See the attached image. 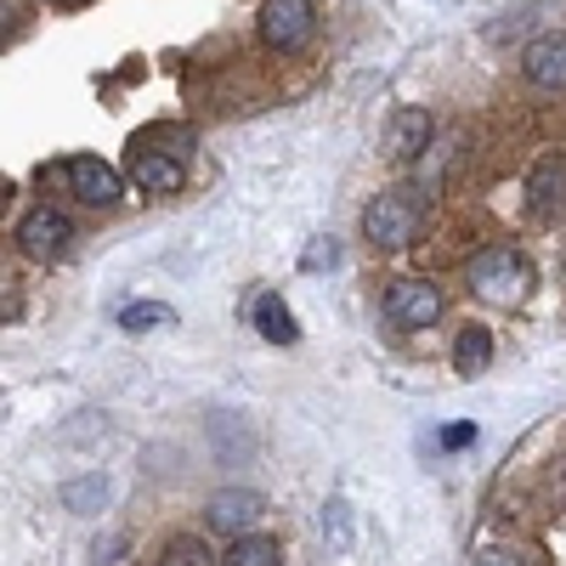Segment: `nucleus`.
Wrapping results in <instances>:
<instances>
[{
	"label": "nucleus",
	"mask_w": 566,
	"mask_h": 566,
	"mask_svg": "<svg viewBox=\"0 0 566 566\" xmlns=\"http://www.w3.org/2000/svg\"><path fill=\"white\" fill-rule=\"evenodd\" d=\"M424 148H431V114L424 108H397L386 119V159L391 165H413Z\"/></svg>",
	"instance_id": "obj_10"
},
{
	"label": "nucleus",
	"mask_w": 566,
	"mask_h": 566,
	"mask_svg": "<svg viewBox=\"0 0 566 566\" xmlns=\"http://www.w3.org/2000/svg\"><path fill=\"white\" fill-rule=\"evenodd\" d=\"M323 533L335 549H352V504L346 499H328L323 504Z\"/></svg>",
	"instance_id": "obj_18"
},
{
	"label": "nucleus",
	"mask_w": 566,
	"mask_h": 566,
	"mask_svg": "<svg viewBox=\"0 0 566 566\" xmlns=\"http://www.w3.org/2000/svg\"><path fill=\"white\" fill-rule=\"evenodd\" d=\"M464 283H470L482 301H493V306H515V301L527 295V261L515 255L510 244H488V250L470 255Z\"/></svg>",
	"instance_id": "obj_1"
},
{
	"label": "nucleus",
	"mask_w": 566,
	"mask_h": 566,
	"mask_svg": "<svg viewBox=\"0 0 566 566\" xmlns=\"http://www.w3.org/2000/svg\"><path fill=\"white\" fill-rule=\"evenodd\" d=\"M335 261H340V244H335V239H312V250L301 255L306 272H323V266H335Z\"/></svg>",
	"instance_id": "obj_19"
},
{
	"label": "nucleus",
	"mask_w": 566,
	"mask_h": 566,
	"mask_svg": "<svg viewBox=\"0 0 566 566\" xmlns=\"http://www.w3.org/2000/svg\"><path fill=\"white\" fill-rule=\"evenodd\" d=\"M488 363H493V335L482 323H464L459 340H453V368L464 380H476V374H488Z\"/></svg>",
	"instance_id": "obj_13"
},
{
	"label": "nucleus",
	"mask_w": 566,
	"mask_h": 566,
	"mask_svg": "<svg viewBox=\"0 0 566 566\" xmlns=\"http://www.w3.org/2000/svg\"><path fill=\"white\" fill-rule=\"evenodd\" d=\"M69 239H74V227H69V216H63L57 205H34V210L18 221V250H23L29 261H57V255L69 250Z\"/></svg>",
	"instance_id": "obj_5"
},
{
	"label": "nucleus",
	"mask_w": 566,
	"mask_h": 566,
	"mask_svg": "<svg viewBox=\"0 0 566 566\" xmlns=\"http://www.w3.org/2000/svg\"><path fill=\"white\" fill-rule=\"evenodd\" d=\"M261 510H266V499L261 493H250V488H221L216 499H210V527L216 533H227V538H244L255 522H261Z\"/></svg>",
	"instance_id": "obj_9"
},
{
	"label": "nucleus",
	"mask_w": 566,
	"mask_h": 566,
	"mask_svg": "<svg viewBox=\"0 0 566 566\" xmlns=\"http://www.w3.org/2000/svg\"><path fill=\"white\" fill-rule=\"evenodd\" d=\"M170 323H176V312H170L165 301H130V306L119 312L125 335H148V328H170Z\"/></svg>",
	"instance_id": "obj_16"
},
{
	"label": "nucleus",
	"mask_w": 566,
	"mask_h": 566,
	"mask_svg": "<svg viewBox=\"0 0 566 566\" xmlns=\"http://www.w3.org/2000/svg\"><path fill=\"white\" fill-rule=\"evenodd\" d=\"M57 499H63V510H69V515H91V510H103L108 482H103V476H85V482H69Z\"/></svg>",
	"instance_id": "obj_17"
},
{
	"label": "nucleus",
	"mask_w": 566,
	"mask_h": 566,
	"mask_svg": "<svg viewBox=\"0 0 566 566\" xmlns=\"http://www.w3.org/2000/svg\"><path fill=\"white\" fill-rule=\"evenodd\" d=\"M277 560H283V544H277V538L244 533V538L227 544V560H221V566H277Z\"/></svg>",
	"instance_id": "obj_14"
},
{
	"label": "nucleus",
	"mask_w": 566,
	"mask_h": 566,
	"mask_svg": "<svg viewBox=\"0 0 566 566\" xmlns=\"http://www.w3.org/2000/svg\"><path fill=\"white\" fill-rule=\"evenodd\" d=\"M470 442H476V424H448V431H442V448H470Z\"/></svg>",
	"instance_id": "obj_21"
},
{
	"label": "nucleus",
	"mask_w": 566,
	"mask_h": 566,
	"mask_svg": "<svg viewBox=\"0 0 566 566\" xmlns=\"http://www.w3.org/2000/svg\"><path fill=\"white\" fill-rule=\"evenodd\" d=\"M522 74L533 91H566V34H538L522 52Z\"/></svg>",
	"instance_id": "obj_11"
},
{
	"label": "nucleus",
	"mask_w": 566,
	"mask_h": 566,
	"mask_svg": "<svg viewBox=\"0 0 566 566\" xmlns=\"http://www.w3.org/2000/svg\"><path fill=\"white\" fill-rule=\"evenodd\" d=\"M442 290L431 277H397L391 290H386V323L391 328H431L442 317Z\"/></svg>",
	"instance_id": "obj_4"
},
{
	"label": "nucleus",
	"mask_w": 566,
	"mask_h": 566,
	"mask_svg": "<svg viewBox=\"0 0 566 566\" xmlns=\"http://www.w3.org/2000/svg\"><path fill=\"white\" fill-rule=\"evenodd\" d=\"M363 232H368V244H380V250L413 244V232H419V199L408 193V187H391V193H380V199L363 210Z\"/></svg>",
	"instance_id": "obj_2"
},
{
	"label": "nucleus",
	"mask_w": 566,
	"mask_h": 566,
	"mask_svg": "<svg viewBox=\"0 0 566 566\" xmlns=\"http://www.w3.org/2000/svg\"><path fill=\"white\" fill-rule=\"evenodd\" d=\"M476 566H527V560L515 555V549H504V544H488V549L476 555Z\"/></svg>",
	"instance_id": "obj_20"
},
{
	"label": "nucleus",
	"mask_w": 566,
	"mask_h": 566,
	"mask_svg": "<svg viewBox=\"0 0 566 566\" xmlns=\"http://www.w3.org/2000/svg\"><path fill=\"white\" fill-rule=\"evenodd\" d=\"M159 566H216V549L199 533H170L159 549Z\"/></svg>",
	"instance_id": "obj_15"
},
{
	"label": "nucleus",
	"mask_w": 566,
	"mask_h": 566,
	"mask_svg": "<svg viewBox=\"0 0 566 566\" xmlns=\"http://www.w3.org/2000/svg\"><path fill=\"white\" fill-rule=\"evenodd\" d=\"M255 34H261L266 52H301L317 34V7L312 0H266L255 12Z\"/></svg>",
	"instance_id": "obj_3"
},
{
	"label": "nucleus",
	"mask_w": 566,
	"mask_h": 566,
	"mask_svg": "<svg viewBox=\"0 0 566 566\" xmlns=\"http://www.w3.org/2000/svg\"><path fill=\"white\" fill-rule=\"evenodd\" d=\"M250 317H255V328H261V340H272V346H295V340H301L295 312L283 306V295H277V290H261V295H255V306H250Z\"/></svg>",
	"instance_id": "obj_12"
},
{
	"label": "nucleus",
	"mask_w": 566,
	"mask_h": 566,
	"mask_svg": "<svg viewBox=\"0 0 566 566\" xmlns=\"http://www.w3.org/2000/svg\"><path fill=\"white\" fill-rule=\"evenodd\" d=\"M119 549H125V533H114L108 544H97V566H114V560H119Z\"/></svg>",
	"instance_id": "obj_22"
},
{
	"label": "nucleus",
	"mask_w": 566,
	"mask_h": 566,
	"mask_svg": "<svg viewBox=\"0 0 566 566\" xmlns=\"http://www.w3.org/2000/svg\"><path fill=\"white\" fill-rule=\"evenodd\" d=\"M527 210L538 221H566V154H544L527 176Z\"/></svg>",
	"instance_id": "obj_6"
},
{
	"label": "nucleus",
	"mask_w": 566,
	"mask_h": 566,
	"mask_svg": "<svg viewBox=\"0 0 566 566\" xmlns=\"http://www.w3.org/2000/svg\"><path fill=\"white\" fill-rule=\"evenodd\" d=\"M63 176H69V187H74V199H85V205H97V210L119 205V193H125V181H119V170H114V165H103V159H91V154L69 159V165H63Z\"/></svg>",
	"instance_id": "obj_7"
},
{
	"label": "nucleus",
	"mask_w": 566,
	"mask_h": 566,
	"mask_svg": "<svg viewBox=\"0 0 566 566\" xmlns=\"http://www.w3.org/2000/svg\"><path fill=\"white\" fill-rule=\"evenodd\" d=\"M130 181L142 187V193H154V199H170V193H181L187 170H181V159L148 148V142H136V154H130Z\"/></svg>",
	"instance_id": "obj_8"
}]
</instances>
